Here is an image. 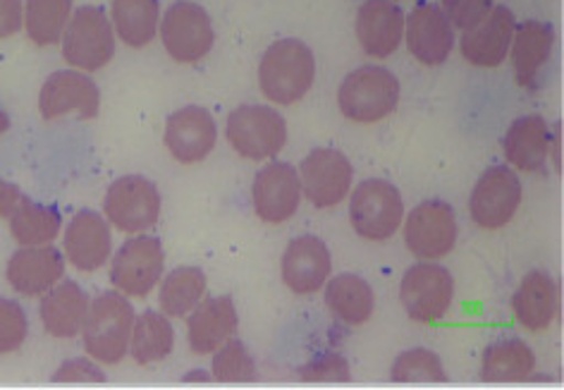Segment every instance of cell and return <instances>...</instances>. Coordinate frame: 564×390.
<instances>
[{"mask_svg": "<svg viewBox=\"0 0 564 390\" xmlns=\"http://www.w3.org/2000/svg\"><path fill=\"white\" fill-rule=\"evenodd\" d=\"M134 318V306L122 292L108 290L94 297L82 326V338L89 357L101 365H120L130 350Z\"/></svg>", "mask_w": 564, "mask_h": 390, "instance_id": "obj_1", "label": "cell"}, {"mask_svg": "<svg viewBox=\"0 0 564 390\" xmlns=\"http://www.w3.org/2000/svg\"><path fill=\"white\" fill-rule=\"evenodd\" d=\"M316 79V58L302 39H280L268 46L259 65V82L265 99L292 106L312 91Z\"/></svg>", "mask_w": 564, "mask_h": 390, "instance_id": "obj_2", "label": "cell"}, {"mask_svg": "<svg viewBox=\"0 0 564 390\" xmlns=\"http://www.w3.org/2000/svg\"><path fill=\"white\" fill-rule=\"evenodd\" d=\"M400 101V79L380 65H364L349 73L337 91L345 118L355 122H378L388 118Z\"/></svg>", "mask_w": 564, "mask_h": 390, "instance_id": "obj_3", "label": "cell"}, {"mask_svg": "<svg viewBox=\"0 0 564 390\" xmlns=\"http://www.w3.org/2000/svg\"><path fill=\"white\" fill-rule=\"evenodd\" d=\"M61 41L63 58L82 73H96L116 55V30H112L106 10L98 6L77 8L69 15Z\"/></svg>", "mask_w": 564, "mask_h": 390, "instance_id": "obj_4", "label": "cell"}, {"mask_svg": "<svg viewBox=\"0 0 564 390\" xmlns=\"http://www.w3.org/2000/svg\"><path fill=\"white\" fill-rule=\"evenodd\" d=\"M349 218L361 238L371 242L390 240L400 230L404 218V202L400 189L380 177L364 180L351 192Z\"/></svg>", "mask_w": 564, "mask_h": 390, "instance_id": "obj_5", "label": "cell"}, {"mask_svg": "<svg viewBox=\"0 0 564 390\" xmlns=\"http://www.w3.org/2000/svg\"><path fill=\"white\" fill-rule=\"evenodd\" d=\"M165 271L163 242L139 232L110 254V283L127 297H147Z\"/></svg>", "mask_w": 564, "mask_h": 390, "instance_id": "obj_6", "label": "cell"}, {"mask_svg": "<svg viewBox=\"0 0 564 390\" xmlns=\"http://www.w3.org/2000/svg\"><path fill=\"white\" fill-rule=\"evenodd\" d=\"M161 192L144 175H122L112 183L104 199V216L112 228L139 235L161 218Z\"/></svg>", "mask_w": 564, "mask_h": 390, "instance_id": "obj_7", "label": "cell"}, {"mask_svg": "<svg viewBox=\"0 0 564 390\" xmlns=\"http://www.w3.org/2000/svg\"><path fill=\"white\" fill-rule=\"evenodd\" d=\"M230 147L251 161L271 159L288 142V122L268 106H239L225 124Z\"/></svg>", "mask_w": 564, "mask_h": 390, "instance_id": "obj_8", "label": "cell"}, {"mask_svg": "<svg viewBox=\"0 0 564 390\" xmlns=\"http://www.w3.org/2000/svg\"><path fill=\"white\" fill-rule=\"evenodd\" d=\"M455 300V278L441 263H416L406 269L400 285V302L406 316L419 324L445 318Z\"/></svg>", "mask_w": 564, "mask_h": 390, "instance_id": "obj_9", "label": "cell"}, {"mask_svg": "<svg viewBox=\"0 0 564 390\" xmlns=\"http://www.w3.org/2000/svg\"><path fill=\"white\" fill-rule=\"evenodd\" d=\"M161 41L173 61L196 63L214 48L216 32L199 3L175 0L161 18Z\"/></svg>", "mask_w": 564, "mask_h": 390, "instance_id": "obj_10", "label": "cell"}, {"mask_svg": "<svg viewBox=\"0 0 564 390\" xmlns=\"http://www.w3.org/2000/svg\"><path fill=\"white\" fill-rule=\"evenodd\" d=\"M404 245L423 261H438L457 245V218L453 206L441 199L421 202L409 212L404 226Z\"/></svg>", "mask_w": 564, "mask_h": 390, "instance_id": "obj_11", "label": "cell"}, {"mask_svg": "<svg viewBox=\"0 0 564 390\" xmlns=\"http://www.w3.org/2000/svg\"><path fill=\"white\" fill-rule=\"evenodd\" d=\"M521 197H524V189H521L519 175L507 165H492L478 177L471 192V218L478 228L500 230L514 218Z\"/></svg>", "mask_w": 564, "mask_h": 390, "instance_id": "obj_12", "label": "cell"}, {"mask_svg": "<svg viewBox=\"0 0 564 390\" xmlns=\"http://www.w3.org/2000/svg\"><path fill=\"white\" fill-rule=\"evenodd\" d=\"M98 108H101V91L82 69H58L39 91V113L44 120H58L69 113L91 120L98 116Z\"/></svg>", "mask_w": 564, "mask_h": 390, "instance_id": "obj_13", "label": "cell"}, {"mask_svg": "<svg viewBox=\"0 0 564 390\" xmlns=\"http://www.w3.org/2000/svg\"><path fill=\"white\" fill-rule=\"evenodd\" d=\"M351 177H355V169L337 149H314L300 169L302 192L316 208L343 204L349 194Z\"/></svg>", "mask_w": 564, "mask_h": 390, "instance_id": "obj_14", "label": "cell"}, {"mask_svg": "<svg viewBox=\"0 0 564 390\" xmlns=\"http://www.w3.org/2000/svg\"><path fill=\"white\" fill-rule=\"evenodd\" d=\"M65 261L82 273H94L104 269L112 254V232L106 216L82 208L69 218L63 235Z\"/></svg>", "mask_w": 564, "mask_h": 390, "instance_id": "obj_15", "label": "cell"}, {"mask_svg": "<svg viewBox=\"0 0 564 390\" xmlns=\"http://www.w3.org/2000/svg\"><path fill=\"white\" fill-rule=\"evenodd\" d=\"M302 183L290 163H268L251 187L253 212L265 223H285L300 208Z\"/></svg>", "mask_w": 564, "mask_h": 390, "instance_id": "obj_16", "label": "cell"}, {"mask_svg": "<svg viewBox=\"0 0 564 390\" xmlns=\"http://www.w3.org/2000/svg\"><path fill=\"white\" fill-rule=\"evenodd\" d=\"M406 48L423 65H443L455 46V26L441 6L419 3L404 20Z\"/></svg>", "mask_w": 564, "mask_h": 390, "instance_id": "obj_17", "label": "cell"}, {"mask_svg": "<svg viewBox=\"0 0 564 390\" xmlns=\"http://www.w3.org/2000/svg\"><path fill=\"white\" fill-rule=\"evenodd\" d=\"M6 278L20 295L41 297L65 278V254L53 245L20 247L8 261Z\"/></svg>", "mask_w": 564, "mask_h": 390, "instance_id": "obj_18", "label": "cell"}, {"mask_svg": "<svg viewBox=\"0 0 564 390\" xmlns=\"http://www.w3.org/2000/svg\"><path fill=\"white\" fill-rule=\"evenodd\" d=\"M216 118L202 106H185L165 122V147L180 163H199L216 149Z\"/></svg>", "mask_w": 564, "mask_h": 390, "instance_id": "obj_19", "label": "cell"}, {"mask_svg": "<svg viewBox=\"0 0 564 390\" xmlns=\"http://www.w3.org/2000/svg\"><path fill=\"white\" fill-rule=\"evenodd\" d=\"M330 271V249L316 235H302L292 240L282 254V281L297 295H314L328 283Z\"/></svg>", "mask_w": 564, "mask_h": 390, "instance_id": "obj_20", "label": "cell"}, {"mask_svg": "<svg viewBox=\"0 0 564 390\" xmlns=\"http://www.w3.org/2000/svg\"><path fill=\"white\" fill-rule=\"evenodd\" d=\"M517 18L507 6H492L488 15L462 34V55L478 67H498L510 53Z\"/></svg>", "mask_w": 564, "mask_h": 390, "instance_id": "obj_21", "label": "cell"}, {"mask_svg": "<svg viewBox=\"0 0 564 390\" xmlns=\"http://www.w3.org/2000/svg\"><path fill=\"white\" fill-rule=\"evenodd\" d=\"M187 340L194 355H214L218 347L235 338L239 316L232 297H208L202 300L187 314Z\"/></svg>", "mask_w": 564, "mask_h": 390, "instance_id": "obj_22", "label": "cell"}, {"mask_svg": "<svg viewBox=\"0 0 564 390\" xmlns=\"http://www.w3.org/2000/svg\"><path fill=\"white\" fill-rule=\"evenodd\" d=\"M357 39L371 58H388L404 39V12L392 0H366L357 15Z\"/></svg>", "mask_w": 564, "mask_h": 390, "instance_id": "obj_23", "label": "cell"}, {"mask_svg": "<svg viewBox=\"0 0 564 390\" xmlns=\"http://www.w3.org/2000/svg\"><path fill=\"white\" fill-rule=\"evenodd\" d=\"M89 295L75 281L55 283L48 292L41 295L39 318L53 338L69 340L77 338L84 326V318L89 312Z\"/></svg>", "mask_w": 564, "mask_h": 390, "instance_id": "obj_24", "label": "cell"}, {"mask_svg": "<svg viewBox=\"0 0 564 390\" xmlns=\"http://www.w3.org/2000/svg\"><path fill=\"white\" fill-rule=\"evenodd\" d=\"M557 283L553 281V275L543 269H533L531 273H527L512 297L517 322L531 333H541L550 328V324H553L557 316Z\"/></svg>", "mask_w": 564, "mask_h": 390, "instance_id": "obj_25", "label": "cell"}, {"mask_svg": "<svg viewBox=\"0 0 564 390\" xmlns=\"http://www.w3.org/2000/svg\"><path fill=\"white\" fill-rule=\"evenodd\" d=\"M555 46V30L553 24L541 20H527L514 26L512 36V65L517 73V82L521 87H535L541 67L550 61V53Z\"/></svg>", "mask_w": 564, "mask_h": 390, "instance_id": "obj_26", "label": "cell"}, {"mask_svg": "<svg viewBox=\"0 0 564 390\" xmlns=\"http://www.w3.org/2000/svg\"><path fill=\"white\" fill-rule=\"evenodd\" d=\"M502 151L517 171L541 173L550 156V128L545 118H517L502 139Z\"/></svg>", "mask_w": 564, "mask_h": 390, "instance_id": "obj_27", "label": "cell"}, {"mask_svg": "<svg viewBox=\"0 0 564 390\" xmlns=\"http://www.w3.org/2000/svg\"><path fill=\"white\" fill-rule=\"evenodd\" d=\"M535 355L519 338H502L490 343L484 353L481 381L484 383H521L531 381Z\"/></svg>", "mask_w": 564, "mask_h": 390, "instance_id": "obj_28", "label": "cell"}, {"mask_svg": "<svg viewBox=\"0 0 564 390\" xmlns=\"http://www.w3.org/2000/svg\"><path fill=\"white\" fill-rule=\"evenodd\" d=\"M326 288L328 312L347 326H364L373 316L376 295L373 288L361 275L343 273L333 278Z\"/></svg>", "mask_w": 564, "mask_h": 390, "instance_id": "obj_29", "label": "cell"}, {"mask_svg": "<svg viewBox=\"0 0 564 390\" xmlns=\"http://www.w3.org/2000/svg\"><path fill=\"white\" fill-rule=\"evenodd\" d=\"M110 22L122 44L144 48L156 39L161 0H112Z\"/></svg>", "mask_w": 564, "mask_h": 390, "instance_id": "obj_30", "label": "cell"}, {"mask_svg": "<svg viewBox=\"0 0 564 390\" xmlns=\"http://www.w3.org/2000/svg\"><path fill=\"white\" fill-rule=\"evenodd\" d=\"M63 230V216L58 206L39 204L32 199H22L15 212L10 214V235L20 247L53 245Z\"/></svg>", "mask_w": 564, "mask_h": 390, "instance_id": "obj_31", "label": "cell"}, {"mask_svg": "<svg viewBox=\"0 0 564 390\" xmlns=\"http://www.w3.org/2000/svg\"><path fill=\"white\" fill-rule=\"evenodd\" d=\"M175 347V328L163 312H144L134 318L132 336H130V353L139 367L156 365L163 361Z\"/></svg>", "mask_w": 564, "mask_h": 390, "instance_id": "obj_32", "label": "cell"}, {"mask_svg": "<svg viewBox=\"0 0 564 390\" xmlns=\"http://www.w3.org/2000/svg\"><path fill=\"white\" fill-rule=\"evenodd\" d=\"M206 295V273L196 267H180L161 283L159 304L167 318L187 316Z\"/></svg>", "mask_w": 564, "mask_h": 390, "instance_id": "obj_33", "label": "cell"}, {"mask_svg": "<svg viewBox=\"0 0 564 390\" xmlns=\"http://www.w3.org/2000/svg\"><path fill=\"white\" fill-rule=\"evenodd\" d=\"M73 15V0H26L24 32L36 46H53L63 39Z\"/></svg>", "mask_w": 564, "mask_h": 390, "instance_id": "obj_34", "label": "cell"}, {"mask_svg": "<svg viewBox=\"0 0 564 390\" xmlns=\"http://www.w3.org/2000/svg\"><path fill=\"white\" fill-rule=\"evenodd\" d=\"M210 376L220 383H251L259 379L257 361L249 355L242 340H225L214 353V369Z\"/></svg>", "mask_w": 564, "mask_h": 390, "instance_id": "obj_35", "label": "cell"}, {"mask_svg": "<svg viewBox=\"0 0 564 390\" xmlns=\"http://www.w3.org/2000/svg\"><path fill=\"white\" fill-rule=\"evenodd\" d=\"M392 383H447V373L443 369L441 357L416 347V350H406L394 359L390 371Z\"/></svg>", "mask_w": 564, "mask_h": 390, "instance_id": "obj_36", "label": "cell"}, {"mask_svg": "<svg viewBox=\"0 0 564 390\" xmlns=\"http://www.w3.org/2000/svg\"><path fill=\"white\" fill-rule=\"evenodd\" d=\"M30 336V316L15 300L0 297V355L18 353Z\"/></svg>", "mask_w": 564, "mask_h": 390, "instance_id": "obj_37", "label": "cell"}, {"mask_svg": "<svg viewBox=\"0 0 564 390\" xmlns=\"http://www.w3.org/2000/svg\"><path fill=\"white\" fill-rule=\"evenodd\" d=\"M300 379L306 383H316V381H333V383H349L351 381V371L347 359L340 355H321L316 359L308 361L300 369Z\"/></svg>", "mask_w": 564, "mask_h": 390, "instance_id": "obj_38", "label": "cell"}, {"mask_svg": "<svg viewBox=\"0 0 564 390\" xmlns=\"http://www.w3.org/2000/svg\"><path fill=\"white\" fill-rule=\"evenodd\" d=\"M492 6H496V0H443V12L453 26L467 32L488 15Z\"/></svg>", "mask_w": 564, "mask_h": 390, "instance_id": "obj_39", "label": "cell"}, {"mask_svg": "<svg viewBox=\"0 0 564 390\" xmlns=\"http://www.w3.org/2000/svg\"><path fill=\"white\" fill-rule=\"evenodd\" d=\"M53 383H106V373L91 359H69L51 376Z\"/></svg>", "mask_w": 564, "mask_h": 390, "instance_id": "obj_40", "label": "cell"}, {"mask_svg": "<svg viewBox=\"0 0 564 390\" xmlns=\"http://www.w3.org/2000/svg\"><path fill=\"white\" fill-rule=\"evenodd\" d=\"M24 24L22 0H0V39L15 36Z\"/></svg>", "mask_w": 564, "mask_h": 390, "instance_id": "obj_41", "label": "cell"}, {"mask_svg": "<svg viewBox=\"0 0 564 390\" xmlns=\"http://www.w3.org/2000/svg\"><path fill=\"white\" fill-rule=\"evenodd\" d=\"M22 199H24L22 189L0 177V218H10V214L15 212Z\"/></svg>", "mask_w": 564, "mask_h": 390, "instance_id": "obj_42", "label": "cell"}, {"mask_svg": "<svg viewBox=\"0 0 564 390\" xmlns=\"http://www.w3.org/2000/svg\"><path fill=\"white\" fill-rule=\"evenodd\" d=\"M550 156L555 159L557 173H562V122L555 124V132H550Z\"/></svg>", "mask_w": 564, "mask_h": 390, "instance_id": "obj_43", "label": "cell"}, {"mask_svg": "<svg viewBox=\"0 0 564 390\" xmlns=\"http://www.w3.org/2000/svg\"><path fill=\"white\" fill-rule=\"evenodd\" d=\"M8 128H10V118H8V113L3 110V106H0V137L8 132Z\"/></svg>", "mask_w": 564, "mask_h": 390, "instance_id": "obj_44", "label": "cell"}, {"mask_svg": "<svg viewBox=\"0 0 564 390\" xmlns=\"http://www.w3.org/2000/svg\"><path fill=\"white\" fill-rule=\"evenodd\" d=\"M194 379H199V381H208L210 376H208V373H204V371H192V373H187V376H185V383H187V381H194Z\"/></svg>", "mask_w": 564, "mask_h": 390, "instance_id": "obj_45", "label": "cell"}]
</instances>
